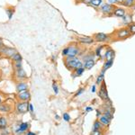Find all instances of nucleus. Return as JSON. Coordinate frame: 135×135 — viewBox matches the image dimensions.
<instances>
[{"instance_id": "72a5a7b5", "label": "nucleus", "mask_w": 135, "mask_h": 135, "mask_svg": "<svg viewBox=\"0 0 135 135\" xmlns=\"http://www.w3.org/2000/svg\"><path fill=\"white\" fill-rule=\"evenodd\" d=\"M90 135H103V131L98 130V131H92Z\"/></svg>"}, {"instance_id": "de8ad7c7", "label": "nucleus", "mask_w": 135, "mask_h": 135, "mask_svg": "<svg viewBox=\"0 0 135 135\" xmlns=\"http://www.w3.org/2000/svg\"><path fill=\"white\" fill-rule=\"evenodd\" d=\"M3 47V41H2V39L0 38V48Z\"/></svg>"}, {"instance_id": "4468645a", "label": "nucleus", "mask_w": 135, "mask_h": 135, "mask_svg": "<svg viewBox=\"0 0 135 135\" xmlns=\"http://www.w3.org/2000/svg\"><path fill=\"white\" fill-rule=\"evenodd\" d=\"M105 48H106V45H99V46L97 47V49H95V57H99V58L103 59L104 53V51H104V50L105 51Z\"/></svg>"}, {"instance_id": "7ed1b4c3", "label": "nucleus", "mask_w": 135, "mask_h": 135, "mask_svg": "<svg viewBox=\"0 0 135 135\" xmlns=\"http://www.w3.org/2000/svg\"><path fill=\"white\" fill-rule=\"evenodd\" d=\"M131 35V32L128 29V27H123L120 29L116 30L114 32L115 38H117L118 40H123V39L128 38Z\"/></svg>"}, {"instance_id": "603ef678", "label": "nucleus", "mask_w": 135, "mask_h": 135, "mask_svg": "<svg viewBox=\"0 0 135 135\" xmlns=\"http://www.w3.org/2000/svg\"><path fill=\"white\" fill-rule=\"evenodd\" d=\"M76 1H80V2H83L84 0H76Z\"/></svg>"}, {"instance_id": "39448f33", "label": "nucleus", "mask_w": 135, "mask_h": 135, "mask_svg": "<svg viewBox=\"0 0 135 135\" xmlns=\"http://www.w3.org/2000/svg\"><path fill=\"white\" fill-rule=\"evenodd\" d=\"M68 48H69V53H68L67 57H69V58L78 57L80 52V49L77 44L72 43V44H70L69 46H68Z\"/></svg>"}, {"instance_id": "37998d69", "label": "nucleus", "mask_w": 135, "mask_h": 135, "mask_svg": "<svg viewBox=\"0 0 135 135\" xmlns=\"http://www.w3.org/2000/svg\"><path fill=\"white\" fill-rule=\"evenodd\" d=\"M91 92H92V93H95V85H94L92 88H91Z\"/></svg>"}, {"instance_id": "cd10ccee", "label": "nucleus", "mask_w": 135, "mask_h": 135, "mask_svg": "<svg viewBox=\"0 0 135 135\" xmlns=\"http://www.w3.org/2000/svg\"><path fill=\"white\" fill-rule=\"evenodd\" d=\"M123 5L125 7H132L135 5V0H124Z\"/></svg>"}, {"instance_id": "ddd939ff", "label": "nucleus", "mask_w": 135, "mask_h": 135, "mask_svg": "<svg viewBox=\"0 0 135 135\" xmlns=\"http://www.w3.org/2000/svg\"><path fill=\"white\" fill-rule=\"evenodd\" d=\"M29 128V123H22L18 125V128L16 129V133L19 134V133H23V132L28 130Z\"/></svg>"}, {"instance_id": "5701e85b", "label": "nucleus", "mask_w": 135, "mask_h": 135, "mask_svg": "<svg viewBox=\"0 0 135 135\" xmlns=\"http://www.w3.org/2000/svg\"><path fill=\"white\" fill-rule=\"evenodd\" d=\"M114 64V60H105V62L104 63V66H103V69L102 70L106 71L107 69H109L111 67L113 66Z\"/></svg>"}, {"instance_id": "e433bc0d", "label": "nucleus", "mask_w": 135, "mask_h": 135, "mask_svg": "<svg viewBox=\"0 0 135 135\" xmlns=\"http://www.w3.org/2000/svg\"><path fill=\"white\" fill-rule=\"evenodd\" d=\"M85 92V89L84 88H79V90L78 91L77 93H76V95H75V97H78V95H82Z\"/></svg>"}, {"instance_id": "a18cd8bd", "label": "nucleus", "mask_w": 135, "mask_h": 135, "mask_svg": "<svg viewBox=\"0 0 135 135\" xmlns=\"http://www.w3.org/2000/svg\"><path fill=\"white\" fill-rule=\"evenodd\" d=\"M25 135H35V133L32 132H26Z\"/></svg>"}, {"instance_id": "f257e3e1", "label": "nucleus", "mask_w": 135, "mask_h": 135, "mask_svg": "<svg viewBox=\"0 0 135 135\" xmlns=\"http://www.w3.org/2000/svg\"><path fill=\"white\" fill-rule=\"evenodd\" d=\"M64 63L68 68V69H71V70H75V69H78V68L84 67V62L82 61V60L78 57L75 58H69V57H65Z\"/></svg>"}, {"instance_id": "2eb2a0df", "label": "nucleus", "mask_w": 135, "mask_h": 135, "mask_svg": "<svg viewBox=\"0 0 135 135\" xmlns=\"http://www.w3.org/2000/svg\"><path fill=\"white\" fill-rule=\"evenodd\" d=\"M28 88H29V86H28L27 83H25V82H19L18 84L16 85V91L17 92H23V91H26L28 90Z\"/></svg>"}, {"instance_id": "a211bd4d", "label": "nucleus", "mask_w": 135, "mask_h": 135, "mask_svg": "<svg viewBox=\"0 0 135 135\" xmlns=\"http://www.w3.org/2000/svg\"><path fill=\"white\" fill-rule=\"evenodd\" d=\"M122 21H123V23H124L125 25H129L132 22V16L131 14H127V13H126L125 16L122 17Z\"/></svg>"}, {"instance_id": "423d86ee", "label": "nucleus", "mask_w": 135, "mask_h": 135, "mask_svg": "<svg viewBox=\"0 0 135 135\" xmlns=\"http://www.w3.org/2000/svg\"><path fill=\"white\" fill-rule=\"evenodd\" d=\"M29 102H22L19 101L16 104V111L19 114H26L29 112Z\"/></svg>"}, {"instance_id": "c85d7f7f", "label": "nucleus", "mask_w": 135, "mask_h": 135, "mask_svg": "<svg viewBox=\"0 0 135 135\" xmlns=\"http://www.w3.org/2000/svg\"><path fill=\"white\" fill-rule=\"evenodd\" d=\"M13 60H14L15 62H18V61H22V60H23V58H22V56L20 55V53H18V52H17V53H16L15 54L14 56H13L12 58Z\"/></svg>"}, {"instance_id": "9b49d317", "label": "nucleus", "mask_w": 135, "mask_h": 135, "mask_svg": "<svg viewBox=\"0 0 135 135\" xmlns=\"http://www.w3.org/2000/svg\"><path fill=\"white\" fill-rule=\"evenodd\" d=\"M125 14H126L125 8L121 7V6H115L114 11V13H113V16L122 18L123 16H125Z\"/></svg>"}, {"instance_id": "79ce46f5", "label": "nucleus", "mask_w": 135, "mask_h": 135, "mask_svg": "<svg viewBox=\"0 0 135 135\" xmlns=\"http://www.w3.org/2000/svg\"><path fill=\"white\" fill-rule=\"evenodd\" d=\"M107 2L109 4H111V5H115V4H117L116 0H107Z\"/></svg>"}, {"instance_id": "09e8293b", "label": "nucleus", "mask_w": 135, "mask_h": 135, "mask_svg": "<svg viewBox=\"0 0 135 135\" xmlns=\"http://www.w3.org/2000/svg\"><path fill=\"white\" fill-rule=\"evenodd\" d=\"M55 118L57 120H59V119H60V116H59V115H55Z\"/></svg>"}, {"instance_id": "f3484780", "label": "nucleus", "mask_w": 135, "mask_h": 135, "mask_svg": "<svg viewBox=\"0 0 135 135\" xmlns=\"http://www.w3.org/2000/svg\"><path fill=\"white\" fill-rule=\"evenodd\" d=\"M95 52H92V51H89L88 52V53H85L83 56H82L81 58V60H82V61L85 62V61H86V60H92V59H95Z\"/></svg>"}, {"instance_id": "bb28decb", "label": "nucleus", "mask_w": 135, "mask_h": 135, "mask_svg": "<svg viewBox=\"0 0 135 135\" xmlns=\"http://www.w3.org/2000/svg\"><path fill=\"white\" fill-rule=\"evenodd\" d=\"M103 4H104L103 0H92L90 6H94V7H100Z\"/></svg>"}, {"instance_id": "b1692460", "label": "nucleus", "mask_w": 135, "mask_h": 135, "mask_svg": "<svg viewBox=\"0 0 135 135\" xmlns=\"http://www.w3.org/2000/svg\"><path fill=\"white\" fill-rule=\"evenodd\" d=\"M103 128V124L100 123L99 120H95V123L93 124V128H92V131H98V130H102Z\"/></svg>"}, {"instance_id": "4c0bfd02", "label": "nucleus", "mask_w": 135, "mask_h": 135, "mask_svg": "<svg viewBox=\"0 0 135 135\" xmlns=\"http://www.w3.org/2000/svg\"><path fill=\"white\" fill-rule=\"evenodd\" d=\"M15 68L16 69H21L22 68V61H18V62H15Z\"/></svg>"}, {"instance_id": "f704fd0d", "label": "nucleus", "mask_w": 135, "mask_h": 135, "mask_svg": "<svg viewBox=\"0 0 135 135\" xmlns=\"http://www.w3.org/2000/svg\"><path fill=\"white\" fill-rule=\"evenodd\" d=\"M52 88H53V91H54V93H55V95H58L59 94V88H58L57 85H56V83H53V85H52Z\"/></svg>"}, {"instance_id": "c9c22d12", "label": "nucleus", "mask_w": 135, "mask_h": 135, "mask_svg": "<svg viewBox=\"0 0 135 135\" xmlns=\"http://www.w3.org/2000/svg\"><path fill=\"white\" fill-rule=\"evenodd\" d=\"M68 53H69V48L66 47V48H64V49L62 50V56H64V57H67Z\"/></svg>"}, {"instance_id": "1a4fd4ad", "label": "nucleus", "mask_w": 135, "mask_h": 135, "mask_svg": "<svg viewBox=\"0 0 135 135\" xmlns=\"http://www.w3.org/2000/svg\"><path fill=\"white\" fill-rule=\"evenodd\" d=\"M114 55H115V51H114V50H113L112 48H110V47H106L105 51H104V53L103 59H104L105 60H114Z\"/></svg>"}, {"instance_id": "2f4dec72", "label": "nucleus", "mask_w": 135, "mask_h": 135, "mask_svg": "<svg viewBox=\"0 0 135 135\" xmlns=\"http://www.w3.org/2000/svg\"><path fill=\"white\" fill-rule=\"evenodd\" d=\"M104 115L107 117V118H109L110 120H113V118H114V116H113L112 113H111L110 111H105V112L104 113Z\"/></svg>"}, {"instance_id": "c756f323", "label": "nucleus", "mask_w": 135, "mask_h": 135, "mask_svg": "<svg viewBox=\"0 0 135 135\" xmlns=\"http://www.w3.org/2000/svg\"><path fill=\"white\" fill-rule=\"evenodd\" d=\"M6 14H7V16H8V18L12 19V16H13V15H14V12H15L14 8H6Z\"/></svg>"}, {"instance_id": "8fccbe9b", "label": "nucleus", "mask_w": 135, "mask_h": 135, "mask_svg": "<svg viewBox=\"0 0 135 135\" xmlns=\"http://www.w3.org/2000/svg\"><path fill=\"white\" fill-rule=\"evenodd\" d=\"M2 100H3V99H2V97H1V95H0V104H2Z\"/></svg>"}, {"instance_id": "aec40b11", "label": "nucleus", "mask_w": 135, "mask_h": 135, "mask_svg": "<svg viewBox=\"0 0 135 135\" xmlns=\"http://www.w3.org/2000/svg\"><path fill=\"white\" fill-rule=\"evenodd\" d=\"M95 59L86 60V61L84 62V68L86 69H91L94 66H95Z\"/></svg>"}, {"instance_id": "4be33fe9", "label": "nucleus", "mask_w": 135, "mask_h": 135, "mask_svg": "<svg viewBox=\"0 0 135 135\" xmlns=\"http://www.w3.org/2000/svg\"><path fill=\"white\" fill-rule=\"evenodd\" d=\"M7 127V120L6 117H0V130H5Z\"/></svg>"}, {"instance_id": "58836bf2", "label": "nucleus", "mask_w": 135, "mask_h": 135, "mask_svg": "<svg viewBox=\"0 0 135 135\" xmlns=\"http://www.w3.org/2000/svg\"><path fill=\"white\" fill-rule=\"evenodd\" d=\"M94 109L93 107H91V106H88V107H86V109H85V111H86V113H89V112H92Z\"/></svg>"}, {"instance_id": "473e14b6", "label": "nucleus", "mask_w": 135, "mask_h": 135, "mask_svg": "<svg viewBox=\"0 0 135 135\" xmlns=\"http://www.w3.org/2000/svg\"><path fill=\"white\" fill-rule=\"evenodd\" d=\"M63 120L66 122H69L70 121V115L68 114V113H64L63 114Z\"/></svg>"}, {"instance_id": "a19ab883", "label": "nucleus", "mask_w": 135, "mask_h": 135, "mask_svg": "<svg viewBox=\"0 0 135 135\" xmlns=\"http://www.w3.org/2000/svg\"><path fill=\"white\" fill-rule=\"evenodd\" d=\"M91 2H92V0H84V1L82 2V3L86 4V5H89V6H90Z\"/></svg>"}, {"instance_id": "c03bdc74", "label": "nucleus", "mask_w": 135, "mask_h": 135, "mask_svg": "<svg viewBox=\"0 0 135 135\" xmlns=\"http://www.w3.org/2000/svg\"><path fill=\"white\" fill-rule=\"evenodd\" d=\"M123 2H124V0H116V3L117 4H122V5H123Z\"/></svg>"}, {"instance_id": "412c9836", "label": "nucleus", "mask_w": 135, "mask_h": 135, "mask_svg": "<svg viewBox=\"0 0 135 135\" xmlns=\"http://www.w3.org/2000/svg\"><path fill=\"white\" fill-rule=\"evenodd\" d=\"M104 73H105V71L101 70V73H100L99 75L97 76V80H95V84H97V85H100V84L103 83L104 79Z\"/></svg>"}, {"instance_id": "ea45409f", "label": "nucleus", "mask_w": 135, "mask_h": 135, "mask_svg": "<svg viewBox=\"0 0 135 135\" xmlns=\"http://www.w3.org/2000/svg\"><path fill=\"white\" fill-rule=\"evenodd\" d=\"M33 105H32V104H29V112L30 113H33Z\"/></svg>"}, {"instance_id": "49530a36", "label": "nucleus", "mask_w": 135, "mask_h": 135, "mask_svg": "<svg viewBox=\"0 0 135 135\" xmlns=\"http://www.w3.org/2000/svg\"><path fill=\"white\" fill-rule=\"evenodd\" d=\"M97 117H100L101 116V112L99 110H97Z\"/></svg>"}, {"instance_id": "f8f14e48", "label": "nucleus", "mask_w": 135, "mask_h": 135, "mask_svg": "<svg viewBox=\"0 0 135 135\" xmlns=\"http://www.w3.org/2000/svg\"><path fill=\"white\" fill-rule=\"evenodd\" d=\"M78 42H79L82 44H92L95 42L93 37L89 36H82V37H78Z\"/></svg>"}, {"instance_id": "393cba45", "label": "nucleus", "mask_w": 135, "mask_h": 135, "mask_svg": "<svg viewBox=\"0 0 135 135\" xmlns=\"http://www.w3.org/2000/svg\"><path fill=\"white\" fill-rule=\"evenodd\" d=\"M10 106L6 104H0V113H8L10 111Z\"/></svg>"}, {"instance_id": "0eeeda50", "label": "nucleus", "mask_w": 135, "mask_h": 135, "mask_svg": "<svg viewBox=\"0 0 135 135\" xmlns=\"http://www.w3.org/2000/svg\"><path fill=\"white\" fill-rule=\"evenodd\" d=\"M0 53H2V54H4V55H6V57L12 58L13 56L15 55V54L17 53V51H16V49H14V48L3 46L2 48H0Z\"/></svg>"}, {"instance_id": "dca6fc26", "label": "nucleus", "mask_w": 135, "mask_h": 135, "mask_svg": "<svg viewBox=\"0 0 135 135\" xmlns=\"http://www.w3.org/2000/svg\"><path fill=\"white\" fill-rule=\"evenodd\" d=\"M16 78H18L19 80H23V79H25L26 78H27V75H26L25 71L23 69V68H21V69H16Z\"/></svg>"}, {"instance_id": "6e6552de", "label": "nucleus", "mask_w": 135, "mask_h": 135, "mask_svg": "<svg viewBox=\"0 0 135 135\" xmlns=\"http://www.w3.org/2000/svg\"><path fill=\"white\" fill-rule=\"evenodd\" d=\"M17 98H18L19 101L22 102H29V100L31 99V94L28 90L19 92L18 95H17Z\"/></svg>"}, {"instance_id": "9d476101", "label": "nucleus", "mask_w": 135, "mask_h": 135, "mask_svg": "<svg viewBox=\"0 0 135 135\" xmlns=\"http://www.w3.org/2000/svg\"><path fill=\"white\" fill-rule=\"evenodd\" d=\"M105 84L102 83L101 85V88H100V91H99V97L101 99L103 100H109V97H108V94H107V90H106L105 88Z\"/></svg>"}, {"instance_id": "3c124183", "label": "nucleus", "mask_w": 135, "mask_h": 135, "mask_svg": "<svg viewBox=\"0 0 135 135\" xmlns=\"http://www.w3.org/2000/svg\"><path fill=\"white\" fill-rule=\"evenodd\" d=\"M132 9H133V11H134V12H135V5H134L133 6H132Z\"/></svg>"}, {"instance_id": "f03ea898", "label": "nucleus", "mask_w": 135, "mask_h": 135, "mask_svg": "<svg viewBox=\"0 0 135 135\" xmlns=\"http://www.w3.org/2000/svg\"><path fill=\"white\" fill-rule=\"evenodd\" d=\"M114 5H111L109 3H104L99 7V12L104 16H112L114 11Z\"/></svg>"}, {"instance_id": "7c9ffc66", "label": "nucleus", "mask_w": 135, "mask_h": 135, "mask_svg": "<svg viewBox=\"0 0 135 135\" xmlns=\"http://www.w3.org/2000/svg\"><path fill=\"white\" fill-rule=\"evenodd\" d=\"M128 29H129L131 34H135V23H132L128 25Z\"/></svg>"}, {"instance_id": "6ab92c4d", "label": "nucleus", "mask_w": 135, "mask_h": 135, "mask_svg": "<svg viewBox=\"0 0 135 135\" xmlns=\"http://www.w3.org/2000/svg\"><path fill=\"white\" fill-rule=\"evenodd\" d=\"M99 121H100V123L103 124V126H104V127H107V126H109L110 125V123H111V121L112 120H110L109 118H107L106 116H104V115H101V116L99 117Z\"/></svg>"}, {"instance_id": "a878e982", "label": "nucleus", "mask_w": 135, "mask_h": 135, "mask_svg": "<svg viewBox=\"0 0 135 135\" xmlns=\"http://www.w3.org/2000/svg\"><path fill=\"white\" fill-rule=\"evenodd\" d=\"M85 68L84 67H82V68H78V69H75V73L73 74V75H75L74 77H80V76H82L83 75V73L85 72Z\"/></svg>"}, {"instance_id": "20e7f679", "label": "nucleus", "mask_w": 135, "mask_h": 135, "mask_svg": "<svg viewBox=\"0 0 135 135\" xmlns=\"http://www.w3.org/2000/svg\"><path fill=\"white\" fill-rule=\"evenodd\" d=\"M95 42H107L111 40V37L109 34H106L104 32H97L93 36Z\"/></svg>"}]
</instances>
